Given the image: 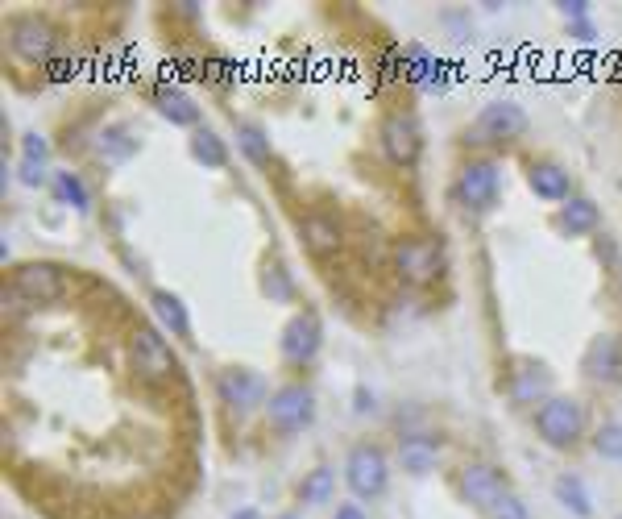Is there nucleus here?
<instances>
[{
	"label": "nucleus",
	"mask_w": 622,
	"mask_h": 519,
	"mask_svg": "<svg viewBox=\"0 0 622 519\" xmlns=\"http://www.w3.org/2000/svg\"><path fill=\"white\" fill-rule=\"evenodd\" d=\"M378 146L394 167H415L419 154H423V129L411 113H390L378 129Z\"/></svg>",
	"instance_id": "7"
},
{
	"label": "nucleus",
	"mask_w": 622,
	"mask_h": 519,
	"mask_svg": "<svg viewBox=\"0 0 622 519\" xmlns=\"http://www.w3.org/2000/svg\"><path fill=\"white\" fill-rule=\"evenodd\" d=\"M299 237H303V245L311 254L324 258V254H332L336 245H341V225H336L328 212H307L303 225H299Z\"/></svg>",
	"instance_id": "19"
},
{
	"label": "nucleus",
	"mask_w": 622,
	"mask_h": 519,
	"mask_svg": "<svg viewBox=\"0 0 622 519\" xmlns=\"http://www.w3.org/2000/svg\"><path fill=\"white\" fill-rule=\"evenodd\" d=\"M535 432H540V441L552 445V449H573L585 432V412L581 403L569 399V395H552L540 403V412H535Z\"/></svg>",
	"instance_id": "3"
},
{
	"label": "nucleus",
	"mask_w": 622,
	"mask_h": 519,
	"mask_svg": "<svg viewBox=\"0 0 622 519\" xmlns=\"http://www.w3.org/2000/svg\"><path fill=\"white\" fill-rule=\"evenodd\" d=\"M593 453L606 461H622V424H602L593 432Z\"/></svg>",
	"instance_id": "28"
},
{
	"label": "nucleus",
	"mask_w": 622,
	"mask_h": 519,
	"mask_svg": "<svg viewBox=\"0 0 622 519\" xmlns=\"http://www.w3.org/2000/svg\"><path fill=\"white\" fill-rule=\"evenodd\" d=\"M320 345H324V329L311 312H299L287 320V329H282V358L291 366H307L320 353Z\"/></svg>",
	"instance_id": "13"
},
{
	"label": "nucleus",
	"mask_w": 622,
	"mask_h": 519,
	"mask_svg": "<svg viewBox=\"0 0 622 519\" xmlns=\"http://www.w3.org/2000/svg\"><path fill=\"white\" fill-rule=\"evenodd\" d=\"M287 519H295V515H287Z\"/></svg>",
	"instance_id": "37"
},
{
	"label": "nucleus",
	"mask_w": 622,
	"mask_h": 519,
	"mask_svg": "<svg viewBox=\"0 0 622 519\" xmlns=\"http://www.w3.org/2000/svg\"><path fill=\"white\" fill-rule=\"evenodd\" d=\"M154 104H158V113L171 125L200 129V108H195V100L183 88H175V84H166V79H162V84L154 88Z\"/></svg>",
	"instance_id": "18"
},
{
	"label": "nucleus",
	"mask_w": 622,
	"mask_h": 519,
	"mask_svg": "<svg viewBox=\"0 0 622 519\" xmlns=\"http://www.w3.org/2000/svg\"><path fill=\"white\" fill-rule=\"evenodd\" d=\"M332 519H365V511L357 507V503H341V507H336V515Z\"/></svg>",
	"instance_id": "36"
},
{
	"label": "nucleus",
	"mask_w": 622,
	"mask_h": 519,
	"mask_svg": "<svg viewBox=\"0 0 622 519\" xmlns=\"http://www.w3.org/2000/svg\"><path fill=\"white\" fill-rule=\"evenodd\" d=\"M498 162L494 158H469L457 175V200L469 212H486L498 200Z\"/></svg>",
	"instance_id": "8"
},
{
	"label": "nucleus",
	"mask_w": 622,
	"mask_h": 519,
	"mask_svg": "<svg viewBox=\"0 0 622 519\" xmlns=\"http://www.w3.org/2000/svg\"><path fill=\"white\" fill-rule=\"evenodd\" d=\"M42 175H46V167H30V162H21V179L30 183V187H38V183H42Z\"/></svg>",
	"instance_id": "34"
},
{
	"label": "nucleus",
	"mask_w": 622,
	"mask_h": 519,
	"mask_svg": "<svg viewBox=\"0 0 622 519\" xmlns=\"http://www.w3.org/2000/svg\"><path fill=\"white\" fill-rule=\"evenodd\" d=\"M399 461H403V470L423 478V474H432L436 470V461H440V445L432 441V436H407V441L399 445Z\"/></svg>",
	"instance_id": "21"
},
{
	"label": "nucleus",
	"mask_w": 622,
	"mask_h": 519,
	"mask_svg": "<svg viewBox=\"0 0 622 519\" xmlns=\"http://www.w3.org/2000/svg\"><path fill=\"white\" fill-rule=\"evenodd\" d=\"M399 71L407 84H419V88H444V63L436 54H428L423 46H407L403 59H399Z\"/></svg>",
	"instance_id": "17"
},
{
	"label": "nucleus",
	"mask_w": 622,
	"mask_h": 519,
	"mask_svg": "<svg viewBox=\"0 0 622 519\" xmlns=\"http://www.w3.org/2000/svg\"><path fill=\"white\" fill-rule=\"evenodd\" d=\"M266 416L278 432H303L311 420H316V395H311L307 387H299V382H291V387H282L270 395L266 403Z\"/></svg>",
	"instance_id": "9"
},
{
	"label": "nucleus",
	"mask_w": 622,
	"mask_h": 519,
	"mask_svg": "<svg viewBox=\"0 0 622 519\" xmlns=\"http://www.w3.org/2000/svg\"><path fill=\"white\" fill-rule=\"evenodd\" d=\"M266 295L274 299V304H287V299L295 295V287H291V279H287V270H282V266L266 270Z\"/></svg>",
	"instance_id": "29"
},
{
	"label": "nucleus",
	"mask_w": 622,
	"mask_h": 519,
	"mask_svg": "<svg viewBox=\"0 0 622 519\" xmlns=\"http://www.w3.org/2000/svg\"><path fill=\"white\" fill-rule=\"evenodd\" d=\"M191 158L200 162V167H208V171H220V167H229V146L220 142V133L195 129L191 133Z\"/></svg>",
	"instance_id": "23"
},
{
	"label": "nucleus",
	"mask_w": 622,
	"mask_h": 519,
	"mask_svg": "<svg viewBox=\"0 0 622 519\" xmlns=\"http://www.w3.org/2000/svg\"><path fill=\"white\" fill-rule=\"evenodd\" d=\"M527 133V113L515 100H494L482 108V117L473 125V138L477 142H490V146H506Z\"/></svg>",
	"instance_id": "10"
},
{
	"label": "nucleus",
	"mask_w": 622,
	"mask_h": 519,
	"mask_svg": "<svg viewBox=\"0 0 622 519\" xmlns=\"http://www.w3.org/2000/svg\"><path fill=\"white\" fill-rule=\"evenodd\" d=\"M461 495L477 507V511H486L506 495V474L498 466H490V461H469V466L461 470Z\"/></svg>",
	"instance_id": "12"
},
{
	"label": "nucleus",
	"mask_w": 622,
	"mask_h": 519,
	"mask_svg": "<svg viewBox=\"0 0 622 519\" xmlns=\"http://www.w3.org/2000/svg\"><path fill=\"white\" fill-rule=\"evenodd\" d=\"M569 30H573V34H577L581 42H593V38H598V30H593V25H589V21H573V25H569Z\"/></svg>",
	"instance_id": "35"
},
{
	"label": "nucleus",
	"mask_w": 622,
	"mask_h": 519,
	"mask_svg": "<svg viewBox=\"0 0 622 519\" xmlns=\"http://www.w3.org/2000/svg\"><path fill=\"white\" fill-rule=\"evenodd\" d=\"M581 374L589 382H598V387H618L622 382V345H618V337H610V333L593 337L589 349H585V358H581Z\"/></svg>",
	"instance_id": "14"
},
{
	"label": "nucleus",
	"mask_w": 622,
	"mask_h": 519,
	"mask_svg": "<svg viewBox=\"0 0 622 519\" xmlns=\"http://www.w3.org/2000/svg\"><path fill=\"white\" fill-rule=\"evenodd\" d=\"M67 295V270L54 266V262H21L9 270V283H5V308L13 316L25 312H38V308H50L59 304Z\"/></svg>",
	"instance_id": "1"
},
{
	"label": "nucleus",
	"mask_w": 622,
	"mask_h": 519,
	"mask_svg": "<svg viewBox=\"0 0 622 519\" xmlns=\"http://www.w3.org/2000/svg\"><path fill=\"white\" fill-rule=\"evenodd\" d=\"M5 46L17 63H50L63 54V38L59 30L42 17V13H17L9 17V30H5Z\"/></svg>",
	"instance_id": "2"
},
{
	"label": "nucleus",
	"mask_w": 622,
	"mask_h": 519,
	"mask_svg": "<svg viewBox=\"0 0 622 519\" xmlns=\"http://www.w3.org/2000/svg\"><path fill=\"white\" fill-rule=\"evenodd\" d=\"M394 270L411 287H428L444 270V245L436 237H403L394 245Z\"/></svg>",
	"instance_id": "4"
},
{
	"label": "nucleus",
	"mask_w": 622,
	"mask_h": 519,
	"mask_svg": "<svg viewBox=\"0 0 622 519\" xmlns=\"http://www.w3.org/2000/svg\"><path fill=\"white\" fill-rule=\"evenodd\" d=\"M21 146H25L21 162H30V167H46V142L38 138V133H25V138H21Z\"/></svg>",
	"instance_id": "31"
},
{
	"label": "nucleus",
	"mask_w": 622,
	"mask_h": 519,
	"mask_svg": "<svg viewBox=\"0 0 622 519\" xmlns=\"http://www.w3.org/2000/svg\"><path fill=\"white\" fill-rule=\"evenodd\" d=\"M618 519H622V515H618Z\"/></svg>",
	"instance_id": "38"
},
{
	"label": "nucleus",
	"mask_w": 622,
	"mask_h": 519,
	"mask_svg": "<svg viewBox=\"0 0 622 519\" xmlns=\"http://www.w3.org/2000/svg\"><path fill=\"white\" fill-rule=\"evenodd\" d=\"M332 486H336L332 470L316 466V470H311V474L303 478V486H299V499H303V503H328V495H332Z\"/></svg>",
	"instance_id": "27"
},
{
	"label": "nucleus",
	"mask_w": 622,
	"mask_h": 519,
	"mask_svg": "<svg viewBox=\"0 0 622 519\" xmlns=\"http://www.w3.org/2000/svg\"><path fill=\"white\" fill-rule=\"evenodd\" d=\"M490 519H531V511H527V503H523L519 495H511V490H506V495L490 507Z\"/></svg>",
	"instance_id": "30"
},
{
	"label": "nucleus",
	"mask_w": 622,
	"mask_h": 519,
	"mask_svg": "<svg viewBox=\"0 0 622 519\" xmlns=\"http://www.w3.org/2000/svg\"><path fill=\"white\" fill-rule=\"evenodd\" d=\"M129 353H133V370L137 378H146L150 387L166 382L175 374V353L166 345V337L154 329V324H137L133 337H129Z\"/></svg>",
	"instance_id": "5"
},
{
	"label": "nucleus",
	"mask_w": 622,
	"mask_h": 519,
	"mask_svg": "<svg viewBox=\"0 0 622 519\" xmlns=\"http://www.w3.org/2000/svg\"><path fill=\"white\" fill-rule=\"evenodd\" d=\"M556 499L569 507L577 519H589L593 515V499H589V490H585V482L577 474H560L556 478Z\"/></svg>",
	"instance_id": "24"
},
{
	"label": "nucleus",
	"mask_w": 622,
	"mask_h": 519,
	"mask_svg": "<svg viewBox=\"0 0 622 519\" xmlns=\"http://www.w3.org/2000/svg\"><path fill=\"white\" fill-rule=\"evenodd\" d=\"M556 9L564 13V21H569V25H573V21H585V17H589V5H585V0H560Z\"/></svg>",
	"instance_id": "33"
},
{
	"label": "nucleus",
	"mask_w": 622,
	"mask_h": 519,
	"mask_svg": "<svg viewBox=\"0 0 622 519\" xmlns=\"http://www.w3.org/2000/svg\"><path fill=\"white\" fill-rule=\"evenodd\" d=\"M527 183H531L535 196L548 200V204H564V200H569V191H573L569 171H564L560 162H552V158H544V162H531Z\"/></svg>",
	"instance_id": "16"
},
{
	"label": "nucleus",
	"mask_w": 622,
	"mask_h": 519,
	"mask_svg": "<svg viewBox=\"0 0 622 519\" xmlns=\"http://www.w3.org/2000/svg\"><path fill=\"white\" fill-rule=\"evenodd\" d=\"M216 395L224 399V407H233V412H249V407H258L266 399V378L249 366H224L216 374Z\"/></svg>",
	"instance_id": "11"
},
{
	"label": "nucleus",
	"mask_w": 622,
	"mask_h": 519,
	"mask_svg": "<svg viewBox=\"0 0 622 519\" xmlns=\"http://www.w3.org/2000/svg\"><path fill=\"white\" fill-rule=\"evenodd\" d=\"M560 233L564 237H589L593 229L602 225V212H598V204H593L589 196H569L564 200V208H560Z\"/></svg>",
	"instance_id": "20"
},
{
	"label": "nucleus",
	"mask_w": 622,
	"mask_h": 519,
	"mask_svg": "<svg viewBox=\"0 0 622 519\" xmlns=\"http://www.w3.org/2000/svg\"><path fill=\"white\" fill-rule=\"evenodd\" d=\"M237 150L253 162V167H266L270 162V138H266V129L262 125H237Z\"/></svg>",
	"instance_id": "25"
},
{
	"label": "nucleus",
	"mask_w": 622,
	"mask_h": 519,
	"mask_svg": "<svg viewBox=\"0 0 622 519\" xmlns=\"http://www.w3.org/2000/svg\"><path fill=\"white\" fill-rule=\"evenodd\" d=\"M548 366L544 362H535V358H519L515 362V370H511V382H506V387H511V399L515 403H523V407H531L535 399H544L548 395Z\"/></svg>",
	"instance_id": "15"
},
{
	"label": "nucleus",
	"mask_w": 622,
	"mask_h": 519,
	"mask_svg": "<svg viewBox=\"0 0 622 519\" xmlns=\"http://www.w3.org/2000/svg\"><path fill=\"white\" fill-rule=\"evenodd\" d=\"M345 482L357 499H378L390 486V461L378 445H353L349 461H345Z\"/></svg>",
	"instance_id": "6"
},
{
	"label": "nucleus",
	"mask_w": 622,
	"mask_h": 519,
	"mask_svg": "<svg viewBox=\"0 0 622 519\" xmlns=\"http://www.w3.org/2000/svg\"><path fill=\"white\" fill-rule=\"evenodd\" d=\"M150 308H154V316H158V324L171 337H187L191 333V320H187V308H183V299L175 295V291H154L150 295Z\"/></svg>",
	"instance_id": "22"
},
{
	"label": "nucleus",
	"mask_w": 622,
	"mask_h": 519,
	"mask_svg": "<svg viewBox=\"0 0 622 519\" xmlns=\"http://www.w3.org/2000/svg\"><path fill=\"white\" fill-rule=\"evenodd\" d=\"M75 71V59H67V54H59V59H50L46 63V75L54 79V84H63V79Z\"/></svg>",
	"instance_id": "32"
},
{
	"label": "nucleus",
	"mask_w": 622,
	"mask_h": 519,
	"mask_svg": "<svg viewBox=\"0 0 622 519\" xmlns=\"http://www.w3.org/2000/svg\"><path fill=\"white\" fill-rule=\"evenodd\" d=\"M54 191H59V200H63V204H71L75 212H88V204H92V196H88V187H83V179H79V175H71V171L54 175Z\"/></svg>",
	"instance_id": "26"
}]
</instances>
